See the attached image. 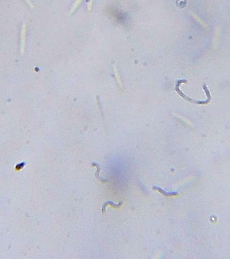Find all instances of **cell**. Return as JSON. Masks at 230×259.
Here are the masks:
<instances>
[{"label":"cell","mask_w":230,"mask_h":259,"mask_svg":"<svg viewBox=\"0 0 230 259\" xmlns=\"http://www.w3.org/2000/svg\"><path fill=\"white\" fill-rule=\"evenodd\" d=\"M108 205H111L112 207H114V208H119L121 206H122V205H123V202H120L119 203V205H116V204H114V203H113L112 202V201H108V202H106V203H104L103 204V207H102V212L103 213H104L106 211V207L108 206Z\"/></svg>","instance_id":"6da1fadb"},{"label":"cell","mask_w":230,"mask_h":259,"mask_svg":"<svg viewBox=\"0 0 230 259\" xmlns=\"http://www.w3.org/2000/svg\"><path fill=\"white\" fill-rule=\"evenodd\" d=\"M92 6H93V0H90V1H89V2L88 3V10H92Z\"/></svg>","instance_id":"277c9868"},{"label":"cell","mask_w":230,"mask_h":259,"mask_svg":"<svg viewBox=\"0 0 230 259\" xmlns=\"http://www.w3.org/2000/svg\"><path fill=\"white\" fill-rule=\"evenodd\" d=\"M82 1H83V0H76V1L75 2L74 4H73L71 10H70V13H74L75 10H77V9L78 7H79V6L80 5V4L82 3Z\"/></svg>","instance_id":"3957f363"},{"label":"cell","mask_w":230,"mask_h":259,"mask_svg":"<svg viewBox=\"0 0 230 259\" xmlns=\"http://www.w3.org/2000/svg\"><path fill=\"white\" fill-rule=\"evenodd\" d=\"M114 71L115 78H116L117 82H118L120 87H121V88H123V84H122L121 77H120V75H119V71H118V69H117L116 65H114Z\"/></svg>","instance_id":"7a4b0ae2"}]
</instances>
